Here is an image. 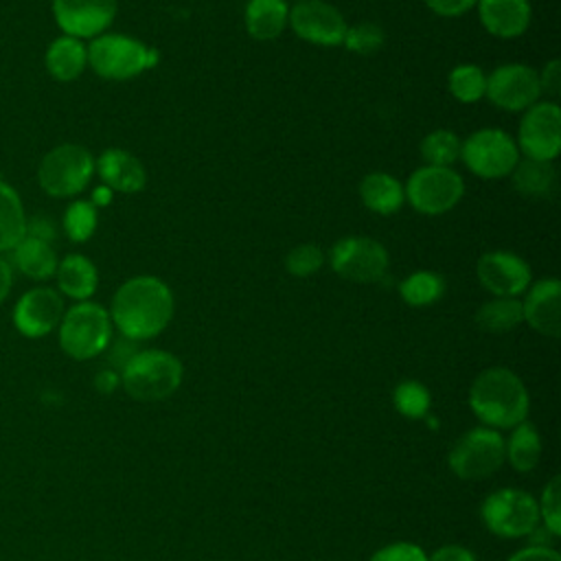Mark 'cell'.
<instances>
[{
	"label": "cell",
	"mask_w": 561,
	"mask_h": 561,
	"mask_svg": "<svg viewBox=\"0 0 561 561\" xmlns=\"http://www.w3.org/2000/svg\"><path fill=\"white\" fill-rule=\"evenodd\" d=\"M112 195H114V191L107 188L105 184H101V186H96V188L92 191L90 202H92L96 208H99V206H107V204L112 202Z\"/></svg>",
	"instance_id": "bcb514c9"
},
{
	"label": "cell",
	"mask_w": 561,
	"mask_h": 561,
	"mask_svg": "<svg viewBox=\"0 0 561 561\" xmlns=\"http://www.w3.org/2000/svg\"><path fill=\"white\" fill-rule=\"evenodd\" d=\"M26 234V215L18 191L0 180V252L13 250V245Z\"/></svg>",
	"instance_id": "4316f807"
},
{
	"label": "cell",
	"mask_w": 561,
	"mask_h": 561,
	"mask_svg": "<svg viewBox=\"0 0 561 561\" xmlns=\"http://www.w3.org/2000/svg\"><path fill=\"white\" fill-rule=\"evenodd\" d=\"M289 24L287 0H248L245 31L259 42L276 39Z\"/></svg>",
	"instance_id": "d4e9b609"
},
{
	"label": "cell",
	"mask_w": 561,
	"mask_h": 561,
	"mask_svg": "<svg viewBox=\"0 0 561 561\" xmlns=\"http://www.w3.org/2000/svg\"><path fill=\"white\" fill-rule=\"evenodd\" d=\"M559 493H561V480L554 476L546 484L541 502L537 504L539 506V517H543V524L552 535L561 533V500H559Z\"/></svg>",
	"instance_id": "8d00e7d4"
},
{
	"label": "cell",
	"mask_w": 561,
	"mask_h": 561,
	"mask_svg": "<svg viewBox=\"0 0 561 561\" xmlns=\"http://www.w3.org/2000/svg\"><path fill=\"white\" fill-rule=\"evenodd\" d=\"M26 234H33V237L50 241L55 237V228H53V224L46 217H35L33 221H26Z\"/></svg>",
	"instance_id": "7bdbcfd3"
},
{
	"label": "cell",
	"mask_w": 561,
	"mask_h": 561,
	"mask_svg": "<svg viewBox=\"0 0 561 561\" xmlns=\"http://www.w3.org/2000/svg\"><path fill=\"white\" fill-rule=\"evenodd\" d=\"M508 561H561V557L550 546H528L508 557Z\"/></svg>",
	"instance_id": "60d3db41"
},
{
	"label": "cell",
	"mask_w": 561,
	"mask_h": 561,
	"mask_svg": "<svg viewBox=\"0 0 561 561\" xmlns=\"http://www.w3.org/2000/svg\"><path fill=\"white\" fill-rule=\"evenodd\" d=\"M513 186L519 191L524 197H548L554 191L557 184V171L552 162L543 160H530V158H519L515 169L511 171Z\"/></svg>",
	"instance_id": "484cf974"
},
{
	"label": "cell",
	"mask_w": 561,
	"mask_h": 561,
	"mask_svg": "<svg viewBox=\"0 0 561 561\" xmlns=\"http://www.w3.org/2000/svg\"><path fill=\"white\" fill-rule=\"evenodd\" d=\"M482 522L500 537H524L537 530L539 506L519 489H500L482 502Z\"/></svg>",
	"instance_id": "8fae6325"
},
{
	"label": "cell",
	"mask_w": 561,
	"mask_h": 561,
	"mask_svg": "<svg viewBox=\"0 0 561 561\" xmlns=\"http://www.w3.org/2000/svg\"><path fill=\"white\" fill-rule=\"evenodd\" d=\"M11 285H13V270H11L9 261L0 256V305L7 300Z\"/></svg>",
	"instance_id": "f6af8a7d"
},
{
	"label": "cell",
	"mask_w": 561,
	"mask_h": 561,
	"mask_svg": "<svg viewBox=\"0 0 561 561\" xmlns=\"http://www.w3.org/2000/svg\"><path fill=\"white\" fill-rule=\"evenodd\" d=\"M359 199L368 210L377 215H394L403 206L405 193L403 184L394 175L373 171L359 182Z\"/></svg>",
	"instance_id": "cb8c5ba5"
},
{
	"label": "cell",
	"mask_w": 561,
	"mask_h": 561,
	"mask_svg": "<svg viewBox=\"0 0 561 561\" xmlns=\"http://www.w3.org/2000/svg\"><path fill=\"white\" fill-rule=\"evenodd\" d=\"M405 202L421 215H445L465 195V182L451 167H419L403 186Z\"/></svg>",
	"instance_id": "ba28073f"
},
{
	"label": "cell",
	"mask_w": 561,
	"mask_h": 561,
	"mask_svg": "<svg viewBox=\"0 0 561 561\" xmlns=\"http://www.w3.org/2000/svg\"><path fill=\"white\" fill-rule=\"evenodd\" d=\"M506 458V443L495 430L476 427L458 438L449 451V469L462 480H482L495 473Z\"/></svg>",
	"instance_id": "9c48e42d"
},
{
	"label": "cell",
	"mask_w": 561,
	"mask_h": 561,
	"mask_svg": "<svg viewBox=\"0 0 561 561\" xmlns=\"http://www.w3.org/2000/svg\"><path fill=\"white\" fill-rule=\"evenodd\" d=\"M445 294V278L432 270H416L399 285V296L410 307H430Z\"/></svg>",
	"instance_id": "f1b7e54d"
},
{
	"label": "cell",
	"mask_w": 561,
	"mask_h": 561,
	"mask_svg": "<svg viewBox=\"0 0 561 561\" xmlns=\"http://www.w3.org/2000/svg\"><path fill=\"white\" fill-rule=\"evenodd\" d=\"M447 88L451 96L460 103H478L486 94V75L480 66L460 64L451 68L447 77Z\"/></svg>",
	"instance_id": "4dcf8cb0"
},
{
	"label": "cell",
	"mask_w": 561,
	"mask_h": 561,
	"mask_svg": "<svg viewBox=\"0 0 561 561\" xmlns=\"http://www.w3.org/2000/svg\"><path fill=\"white\" fill-rule=\"evenodd\" d=\"M173 294L158 276H134L112 296L110 320L125 340H151L167 329L173 318Z\"/></svg>",
	"instance_id": "6da1fadb"
},
{
	"label": "cell",
	"mask_w": 561,
	"mask_h": 561,
	"mask_svg": "<svg viewBox=\"0 0 561 561\" xmlns=\"http://www.w3.org/2000/svg\"><path fill=\"white\" fill-rule=\"evenodd\" d=\"M506 456L517 471H533L541 456V440L537 430L528 423L515 425V432L511 434L506 445Z\"/></svg>",
	"instance_id": "f546056e"
},
{
	"label": "cell",
	"mask_w": 561,
	"mask_h": 561,
	"mask_svg": "<svg viewBox=\"0 0 561 561\" xmlns=\"http://www.w3.org/2000/svg\"><path fill=\"white\" fill-rule=\"evenodd\" d=\"M515 145L524 158L552 162L561 151V107L554 101H537L524 110Z\"/></svg>",
	"instance_id": "7c38bea8"
},
{
	"label": "cell",
	"mask_w": 561,
	"mask_h": 561,
	"mask_svg": "<svg viewBox=\"0 0 561 561\" xmlns=\"http://www.w3.org/2000/svg\"><path fill=\"white\" fill-rule=\"evenodd\" d=\"M423 2H425L427 9L434 11L436 15H443V18H458V15H465L467 11H471L478 0H423Z\"/></svg>",
	"instance_id": "f35d334b"
},
{
	"label": "cell",
	"mask_w": 561,
	"mask_h": 561,
	"mask_svg": "<svg viewBox=\"0 0 561 561\" xmlns=\"http://www.w3.org/2000/svg\"><path fill=\"white\" fill-rule=\"evenodd\" d=\"M182 373V362L167 351H136L121 368V383L136 401H162L180 388Z\"/></svg>",
	"instance_id": "3957f363"
},
{
	"label": "cell",
	"mask_w": 561,
	"mask_h": 561,
	"mask_svg": "<svg viewBox=\"0 0 561 561\" xmlns=\"http://www.w3.org/2000/svg\"><path fill=\"white\" fill-rule=\"evenodd\" d=\"M539 75V85H541V94H548V96H557L559 94V88H561V64L559 59H550Z\"/></svg>",
	"instance_id": "ab89813d"
},
{
	"label": "cell",
	"mask_w": 561,
	"mask_h": 561,
	"mask_svg": "<svg viewBox=\"0 0 561 561\" xmlns=\"http://www.w3.org/2000/svg\"><path fill=\"white\" fill-rule=\"evenodd\" d=\"M522 318L546 337L561 335V283L557 278H541L524 291Z\"/></svg>",
	"instance_id": "ac0fdd59"
},
{
	"label": "cell",
	"mask_w": 561,
	"mask_h": 561,
	"mask_svg": "<svg viewBox=\"0 0 561 561\" xmlns=\"http://www.w3.org/2000/svg\"><path fill=\"white\" fill-rule=\"evenodd\" d=\"M291 31L316 46L335 48L342 46L346 35V20L327 0H296L294 7H289V24Z\"/></svg>",
	"instance_id": "4fadbf2b"
},
{
	"label": "cell",
	"mask_w": 561,
	"mask_h": 561,
	"mask_svg": "<svg viewBox=\"0 0 561 561\" xmlns=\"http://www.w3.org/2000/svg\"><path fill=\"white\" fill-rule=\"evenodd\" d=\"M46 70L57 81H75L88 66V46L70 35H59L50 42L44 55Z\"/></svg>",
	"instance_id": "7402d4cb"
},
{
	"label": "cell",
	"mask_w": 561,
	"mask_h": 561,
	"mask_svg": "<svg viewBox=\"0 0 561 561\" xmlns=\"http://www.w3.org/2000/svg\"><path fill=\"white\" fill-rule=\"evenodd\" d=\"M465 167L482 180H500L511 175L519 160L515 140L500 127H484L460 142Z\"/></svg>",
	"instance_id": "52a82bcc"
},
{
	"label": "cell",
	"mask_w": 561,
	"mask_h": 561,
	"mask_svg": "<svg viewBox=\"0 0 561 561\" xmlns=\"http://www.w3.org/2000/svg\"><path fill=\"white\" fill-rule=\"evenodd\" d=\"M64 296L53 287H33L13 307V324L24 337H44L64 318Z\"/></svg>",
	"instance_id": "2e32d148"
},
{
	"label": "cell",
	"mask_w": 561,
	"mask_h": 561,
	"mask_svg": "<svg viewBox=\"0 0 561 561\" xmlns=\"http://www.w3.org/2000/svg\"><path fill=\"white\" fill-rule=\"evenodd\" d=\"M118 0H53V15L64 35L85 39L107 31Z\"/></svg>",
	"instance_id": "e0dca14e"
},
{
	"label": "cell",
	"mask_w": 561,
	"mask_h": 561,
	"mask_svg": "<svg viewBox=\"0 0 561 561\" xmlns=\"http://www.w3.org/2000/svg\"><path fill=\"white\" fill-rule=\"evenodd\" d=\"M112 320L99 302H77L64 311L59 322V346L72 359H92L112 342Z\"/></svg>",
	"instance_id": "5b68a950"
},
{
	"label": "cell",
	"mask_w": 561,
	"mask_h": 561,
	"mask_svg": "<svg viewBox=\"0 0 561 561\" xmlns=\"http://www.w3.org/2000/svg\"><path fill=\"white\" fill-rule=\"evenodd\" d=\"M324 259H327V254L320 245L300 243V245H294L285 254V270L296 278H309L322 270Z\"/></svg>",
	"instance_id": "836d02e7"
},
{
	"label": "cell",
	"mask_w": 561,
	"mask_h": 561,
	"mask_svg": "<svg viewBox=\"0 0 561 561\" xmlns=\"http://www.w3.org/2000/svg\"><path fill=\"white\" fill-rule=\"evenodd\" d=\"M469 405L491 427H515L528 414V392L513 370L493 366L473 379Z\"/></svg>",
	"instance_id": "7a4b0ae2"
},
{
	"label": "cell",
	"mask_w": 561,
	"mask_h": 561,
	"mask_svg": "<svg viewBox=\"0 0 561 561\" xmlns=\"http://www.w3.org/2000/svg\"><path fill=\"white\" fill-rule=\"evenodd\" d=\"M476 274L480 285L497 298H517L530 285V265L515 252L491 250L478 259Z\"/></svg>",
	"instance_id": "9a60e30c"
},
{
	"label": "cell",
	"mask_w": 561,
	"mask_h": 561,
	"mask_svg": "<svg viewBox=\"0 0 561 561\" xmlns=\"http://www.w3.org/2000/svg\"><path fill=\"white\" fill-rule=\"evenodd\" d=\"M13 254V265L18 267V272H22L24 276L33 278V280H46L50 276H55L59 259L55 254V248L50 245V241L33 237V234H24L11 250Z\"/></svg>",
	"instance_id": "603a6c76"
},
{
	"label": "cell",
	"mask_w": 561,
	"mask_h": 561,
	"mask_svg": "<svg viewBox=\"0 0 561 561\" xmlns=\"http://www.w3.org/2000/svg\"><path fill=\"white\" fill-rule=\"evenodd\" d=\"M96 224H99V208L90 199H77L64 213V232L75 243L88 241L94 234Z\"/></svg>",
	"instance_id": "d6a6232c"
},
{
	"label": "cell",
	"mask_w": 561,
	"mask_h": 561,
	"mask_svg": "<svg viewBox=\"0 0 561 561\" xmlns=\"http://www.w3.org/2000/svg\"><path fill=\"white\" fill-rule=\"evenodd\" d=\"M484 96L500 110L524 112L541 96L539 75L526 64H502L486 75Z\"/></svg>",
	"instance_id": "5bb4252c"
},
{
	"label": "cell",
	"mask_w": 561,
	"mask_h": 561,
	"mask_svg": "<svg viewBox=\"0 0 561 561\" xmlns=\"http://www.w3.org/2000/svg\"><path fill=\"white\" fill-rule=\"evenodd\" d=\"M57 291L77 302L88 300L99 287L96 265L83 254H68L59 261L57 272Z\"/></svg>",
	"instance_id": "44dd1931"
},
{
	"label": "cell",
	"mask_w": 561,
	"mask_h": 561,
	"mask_svg": "<svg viewBox=\"0 0 561 561\" xmlns=\"http://www.w3.org/2000/svg\"><path fill=\"white\" fill-rule=\"evenodd\" d=\"M118 383H121V375L110 368L96 373V377H94V386L99 392H112V390H116Z\"/></svg>",
	"instance_id": "ee69618b"
},
{
	"label": "cell",
	"mask_w": 561,
	"mask_h": 561,
	"mask_svg": "<svg viewBox=\"0 0 561 561\" xmlns=\"http://www.w3.org/2000/svg\"><path fill=\"white\" fill-rule=\"evenodd\" d=\"M522 300L493 298L480 305L476 311V324L486 333H506L522 322Z\"/></svg>",
	"instance_id": "83f0119b"
},
{
	"label": "cell",
	"mask_w": 561,
	"mask_h": 561,
	"mask_svg": "<svg viewBox=\"0 0 561 561\" xmlns=\"http://www.w3.org/2000/svg\"><path fill=\"white\" fill-rule=\"evenodd\" d=\"M480 24L486 33L513 39L526 33L530 26V2L528 0H478Z\"/></svg>",
	"instance_id": "ffe728a7"
},
{
	"label": "cell",
	"mask_w": 561,
	"mask_h": 561,
	"mask_svg": "<svg viewBox=\"0 0 561 561\" xmlns=\"http://www.w3.org/2000/svg\"><path fill=\"white\" fill-rule=\"evenodd\" d=\"M427 561H478L476 554L462 546H456V543H449V546H443L438 548L432 557H427Z\"/></svg>",
	"instance_id": "b9f144b4"
},
{
	"label": "cell",
	"mask_w": 561,
	"mask_h": 561,
	"mask_svg": "<svg viewBox=\"0 0 561 561\" xmlns=\"http://www.w3.org/2000/svg\"><path fill=\"white\" fill-rule=\"evenodd\" d=\"M368 561H427V554L410 541H397L379 548Z\"/></svg>",
	"instance_id": "74e56055"
},
{
	"label": "cell",
	"mask_w": 561,
	"mask_h": 561,
	"mask_svg": "<svg viewBox=\"0 0 561 561\" xmlns=\"http://www.w3.org/2000/svg\"><path fill=\"white\" fill-rule=\"evenodd\" d=\"M460 142L451 129H434L421 140L419 153L427 167H451L460 158Z\"/></svg>",
	"instance_id": "1f68e13d"
},
{
	"label": "cell",
	"mask_w": 561,
	"mask_h": 561,
	"mask_svg": "<svg viewBox=\"0 0 561 561\" xmlns=\"http://www.w3.org/2000/svg\"><path fill=\"white\" fill-rule=\"evenodd\" d=\"M394 408L410 419H421L430 410V392L419 381H401L394 390Z\"/></svg>",
	"instance_id": "d590c367"
},
{
	"label": "cell",
	"mask_w": 561,
	"mask_h": 561,
	"mask_svg": "<svg viewBox=\"0 0 561 561\" xmlns=\"http://www.w3.org/2000/svg\"><path fill=\"white\" fill-rule=\"evenodd\" d=\"M94 171L99 173L101 182L114 193H138L147 184L142 162L134 153L118 147L105 149L94 160Z\"/></svg>",
	"instance_id": "d6986e66"
},
{
	"label": "cell",
	"mask_w": 561,
	"mask_h": 561,
	"mask_svg": "<svg viewBox=\"0 0 561 561\" xmlns=\"http://www.w3.org/2000/svg\"><path fill=\"white\" fill-rule=\"evenodd\" d=\"M160 59L156 48L123 33H101L88 44V66L110 81H127L153 68Z\"/></svg>",
	"instance_id": "277c9868"
},
{
	"label": "cell",
	"mask_w": 561,
	"mask_h": 561,
	"mask_svg": "<svg viewBox=\"0 0 561 561\" xmlns=\"http://www.w3.org/2000/svg\"><path fill=\"white\" fill-rule=\"evenodd\" d=\"M94 175V156L75 142L53 147L37 167V182L50 197L81 193Z\"/></svg>",
	"instance_id": "8992f818"
},
{
	"label": "cell",
	"mask_w": 561,
	"mask_h": 561,
	"mask_svg": "<svg viewBox=\"0 0 561 561\" xmlns=\"http://www.w3.org/2000/svg\"><path fill=\"white\" fill-rule=\"evenodd\" d=\"M331 270L353 283H377L388 272V250L373 237H342L329 252Z\"/></svg>",
	"instance_id": "30bf717a"
},
{
	"label": "cell",
	"mask_w": 561,
	"mask_h": 561,
	"mask_svg": "<svg viewBox=\"0 0 561 561\" xmlns=\"http://www.w3.org/2000/svg\"><path fill=\"white\" fill-rule=\"evenodd\" d=\"M386 42V33L375 22H357L346 28L342 46L357 55H373L377 53Z\"/></svg>",
	"instance_id": "e575fe53"
}]
</instances>
